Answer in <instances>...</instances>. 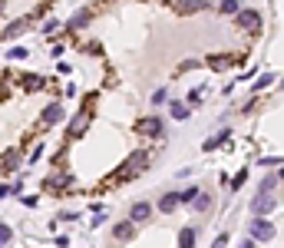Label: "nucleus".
<instances>
[{
  "mask_svg": "<svg viewBox=\"0 0 284 248\" xmlns=\"http://www.w3.org/2000/svg\"><path fill=\"white\" fill-rule=\"evenodd\" d=\"M146 166H149V152H132V156L119 166L116 176H109L106 182H129V179L142 176V172H146Z\"/></svg>",
  "mask_w": 284,
  "mask_h": 248,
  "instance_id": "f257e3e1",
  "label": "nucleus"
},
{
  "mask_svg": "<svg viewBox=\"0 0 284 248\" xmlns=\"http://www.w3.org/2000/svg\"><path fill=\"white\" fill-rule=\"evenodd\" d=\"M274 235H277V228H274V222H271V218L254 215L251 222H248V238H251V241H271Z\"/></svg>",
  "mask_w": 284,
  "mask_h": 248,
  "instance_id": "f03ea898",
  "label": "nucleus"
},
{
  "mask_svg": "<svg viewBox=\"0 0 284 248\" xmlns=\"http://www.w3.org/2000/svg\"><path fill=\"white\" fill-rule=\"evenodd\" d=\"M89 122H93V116H89L86 103H83V109H79L76 116L70 119V126H66V139H70V143H76V139H79V136H83V133L89 129Z\"/></svg>",
  "mask_w": 284,
  "mask_h": 248,
  "instance_id": "7ed1b4c3",
  "label": "nucleus"
},
{
  "mask_svg": "<svg viewBox=\"0 0 284 248\" xmlns=\"http://www.w3.org/2000/svg\"><path fill=\"white\" fill-rule=\"evenodd\" d=\"M169 10H175V14H182V17H192V14H202V10H208L212 4L208 0H162Z\"/></svg>",
  "mask_w": 284,
  "mask_h": 248,
  "instance_id": "20e7f679",
  "label": "nucleus"
},
{
  "mask_svg": "<svg viewBox=\"0 0 284 248\" xmlns=\"http://www.w3.org/2000/svg\"><path fill=\"white\" fill-rule=\"evenodd\" d=\"M235 20H238V27H241L248 37H258V33H261V14H258V10H248V7L238 10Z\"/></svg>",
  "mask_w": 284,
  "mask_h": 248,
  "instance_id": "39448f33",
  "label": "nucleus"
},
{
  "mask_svg": "<svg viewBox=\"0 0 284 248\" xmlns=\"http://www.w3.org/2000/svg\"><path fill=\"white\" fill-rule=\"evenodd\" d=\"M135 133H139V136H149V139H159L166 133V122H162V116H142V119L135 122Z\"/></svg>",
  "mask_w": 284,
  "mask_h": 248,
  "instance_id": "423d86ee",
  "label": "nucleus"
},
{
  "mask_svg": "<svg viewBox=\"0 0 284 248\" xmlns=\"http://www.w3.org/2000/svg\"><path fill=\"white\" fill-rule=\"evenodd\" d=\"M274 208H277V195L274 192H258L251 199V212H254V215H261V218H268Z\"/></svg>",
  "mask_w": 284,
  "mask_h": 248,
  "instance_id": "0eeeda50",
  "label": "nucleus"
},
{
  "mask_svg": "<svg viewBox=\"0 0 284 248\" xmlns=\"http://www.w3.org/2000/svg\"><path fill=\"white\" fill-rule=\"evenodd\" d=\"M30 27H33V17H17V20H10V24L0 30V37H4V40H14V37L27 33Z\"/></svg>",
  "mask_w": 284,
  "mask_h": 248,
  "instance_id": "6e6552de",
  "label": "nucleus"
},
{
  "mask_svg": "<svg viewBox=\"0 0 284 248\" xmlns=\"http://www.w3.org/2000/svg\"><path fill=\"white\" fill-rule=\"evenodd\" d=\"M70 185H73L70 172H53V176H47L43 189H47V192H63V189H70Z\"/></svg>",
  "mask_w": 284,
  "mask_h": 248,
  "instance_id": "1a4fd4ad",
  "label": "nucleus"
},
{
  "mask_svg": "<svg viewBox=\"0 0 284 248\" xmlns=\"http://www.w3.org/2000/svg\"><path fill=\"white\" fill-rule=\"evenodd\" d=\"M17 83H20L27 93H40V89H47V80H43L40 73H24V76H17Z\"/></svg>",
  "mask_w": 284,
  "mask_h": 248,
  "instance_id": "9d476101",
  "label": "nucleus"
},
{
  "mask_svg": "<svg viewBox=\"0 0 284 248\" xmlns=\"http://www.w3.org/2000/svg\"><path fill=\"white\" fill-rule=\"evenodd\" d=\"M63 116H66V112H63V103H50L47 106V109H43V119H40V126H56V122H60V119H63Z\"/></svg>",
  "mask_w": 284,
  "mask_h": 248,
  "instance_id": "9b49d317",
  "label": "nucleus"
},
{
  "mask_svg": "<svg viewBox=\"0 0 284 248\" xmlns=\"http://www.w3.org/2000/svg\"><path fill=\"white\" fill-rule=\"evenodd\" d=\"M205 63L212 66V70H228V66H235V63H238V56H231V53H212Z\"/></svg>",
  "mask_w": 284,
  "mask_h": 248,
  "instance_id": "f8f14e48",
  "label": "nucleus"
},
{
  "mask_svg": "<svg viewBox=\"0 0 284 248\" xmlns=\"http://www.w3.org/2000/svg\"><path fill=\"white\" fill-rule=\"evenodd\" d=\"M149 215H152V205H149V202H135V205L129 208V222H132V225L146 222Z\"/></svg>",
  "mask_w": 284,
  "mask_h": 248,
  "instance_id": "ddd939ff",
  "label": "nucleus"
},
{
  "mask_svg": "<svg viewBox=\"0 0 284 248\" xmlns=\"http://www.w3.org/2000/svg\"><path fill=\"white\" fill-rule=\"evenodd\" d=\"M20 162H24V156H20L17 149H10L7 156L0 159V172H17V166H20Z\"/></svg>",
  "mask_w": 284,
  "mask_h": 248,
  "instance_id": "4468645a",
  "label": "nucleus"
},
{
  "mask_svg": "<svg viewBox=\"0 0 284 248\" xmlns=\"http://www.w3.org/2000/svg\"><path fill=\"white\" fill-rule=\"evenodd\" d=\"M179 208V192H166L162 199H159V212L162 215H169V212H175Z\"/></svg>",
  "mask_w": 284,
  "mask_h": 248,
  "instance_id": "2eb2a0df",
  "label": "nucleus"
},
{
  "mask_svg": "<svg viewBox=\"0 0 284 248\" xmlns=\"http://www.w3.org/2000/svg\"><path fill=\"white\" fill-rule=\"evenodd\" d=\"M135 235V225L132 222H119L116 228H112V238H119V241H129Z\"/></svg>",
  "mask_w": 284,
  "mask_h": 248,
  "instance_id": "dca6fc26",
  "label": "nucleus"
},
{
  "mask_svg": "<svg viewBox=\"0 0 284 248\" xmlns=\"http://www.w3.org/2000/svg\"><path fill=\"white\" fill-rule=\"evenodd\" d=\"M225 139H228V129H221L218 136H208L205 143H202V149H205V152H212V149H218V146L225 143Z\"/></svg>",
  "mask_w": 284,
  "mask_h": 248,
  "instance_id": "f3484780",
  "label": "nucleus"
},
{
  "mask_svg": "<svg viewBox=\"0 0 284 248\" xmlns=\"http://www.w3.org/2000/svg\"><path fill=\"white\" fill-rule=\"evenodd\" d=\"M189 205H195V212H208V208H212V195H208V192H198Z\"/></svg>",
  "mask_w": 284,
  "mask_h": 248,
  "instance_id": "a211bd4d",
  "label": "nucleus"
},
{
  "mask_svg": "<svg viewBox=\"0 0 284 248\" xmlns=\"http://www.w3.org/2000/svg\"><path fill=\"white\" fill-rule=\"evenodd\" d=\"M86 24H89V14H86V10H79L76 17H70V24H66V30H83Z\"/></svg>",
  "mask_w": 284,
  "mask_h": 248,
  "instance_id": "6ab92c4d",
  "label": "nucleus"
},
{
  "mask_svg": "<svg viewBox=\"0 0 284 248\" xmlns=\"http://www.w3.org/2000/svg\"><path fill=\"white\" fill-rule=\"evenodd\" d=\"M179 248H195V228H182L179 232Z\"/></svg>",
  "mask_w": 284,
  "mask_h": 248,
  "instance_id": "aec40b11",
  "label": "nucleus"
},
{
  "mask_svg": "<svg viewBox=\"0 0 284 248\" xmlns=\"http://www.w3.org/2000/svg\"><path fill=\"white\" fill-rule=\"evenodd\" d=\"M169 116H172V119H189V106L185 103H169Z\"/></svg>",
  "mask_w": 284,
  "mask_h": 248,
  "instance_id": "412c9836",
  "label": "nucleus"
},
{
  "mask_svg": "<svg viewBox=\"0 0 284 248\" xmlns=\"http://www.w3.org/2000/svg\"><path fill=\"white\" fill-rule=\"evenodd\" d=\"M277 182H281V176H277V172L264 176V179H261V192H277Z\"/></svg>",
  "mask_w": 284,
  "mask_h": 248,
  "instance_id": "4be33fe9",
  "label": "nucleus"
},
{
  "mask_svg": "<svg viewBox=\"0 0 284 248\" xmlns=\"http://www.w3.org/2000/svg\"><path fill=\"white\" fill-rule=\"evenodd\" d=\"M271 83H274V73H261V76H258V80H254V93H261V89H268L271 86Z\"/></svg>",
  "mask_w": 284,
  "mask_h": 248,
  "instance_id": "5701e85b",
  "label": "nucleus"
},
{
  "mask_svg": "<svg viewBox=\"0 0 284 248\" xmlns=\"http://www.w3.org/2000/svg\"><path fill=\"white\" fill-rule=\"evenodd\" d=\"M238 10H241V4H238V0H221V4H218V14H228V17H235Z\"/></svg>",
  "mask_w": 284,
  "mask_h": 248,
  "instance_id": "b1692460",
  "label": "nucleus"
},
{
  "mask_svg": "<svg viewBox=\"0 0 284 248\" xmlns=\"http://www.w3.org/2000/svg\"><path fill=\"white\" fill-rule=\"evenodd\" d=\"M245 182H248V169H241V172H238V176L231 179V189H235V192H238V189H241V185H245Z\"/></svg>",
  "mask_w": 284,
  "mask_h": 248,
  "instance_id": "393cba45",
  "label": "nucleus"
},
{
  "mask_svg": "<svg viewBox=\"0 0 284 248\" xmlns=\"http://www.w3.org/2000/svg\"><path fill=\"white\" fill-rule=\"evenodd\" d=\"M202 103V93L198 89H189V96H185V106H198Z\"/></svg>",
  "mask_w": 284,
  "mask_h": 248,
  "instance_id": "a878e982",
  "label": "nucleus"
},
{
  "mask_svg": "<svg viewBox=\"0 0 284 248\" xmlns=\"http://www.w3.org/2000/svg\"><path fill=\"white\" fill-rule=\"evenodd\" d=\"M10 60H27V47H10Z\"/></svg>",
  "mask_w": 284,
  "mask_h": 248,
  "instance_id": "bb28decb",
  "label": "nucleus"
},
{
  "mask_svg": "<svg viewBox=\"0 0 284 248\" xmlns=\"http://www.w3.org/2000/svg\"><path fill=\"white\" fill-rule=\"evenodd\" d=\"M195 195H198V189H195V185H192V189H185V192H179V205H182V202H192Z\"/></svg>",
  "mask_w": 284,
  "mask_h": 248,
  "instance_id": "cd10ccee",
  "label": "nucleus"
},
{
  "mask_svg": "<svg viewBox=\"0 0 284 248\" xmlns=\"http://www.w3.org/2000/svg\"><path fill=\"white\" fill-rule=\"evenodd\" d=\"M166 99H169V89H156V93H152V103L156 106H162Z\"/></svg>",
  "mask_w": 284,
  "mask_h": 248,
  "instance_id": "c85d7f7f",
  "label": "nucleus"
},
{
  "mask_svg": "<svg viewBox=\"0 0 284 248\" xmlns=\"http://www.w3.org/2000/svg\"><path fill=\"white\" fill-rule=\"evenodd\" d=\"M195 66H202V63L195 60V56H192V60H182V63H179V73H185V70H195Z\"/></svg>",
  "mask_w": 284,
  "mask_h": 248,
  "instance_id": "c756f323",
  "label": "nucleus"
},
{
  "mask_svg": "<svg viewBox=\"0 0 284 248\" xmlns=\"http://www.w3.org/2000/svg\"><path fill=\"white\" fill-rule=\"evenodd\" d=\"M60 30V20H56V17H50L47 24H43V33H56Z\"/></svg>",
  "mask_w": 284,
  "mask_h": 248,
  "instance_id": "7c9ffc66",
  "label": "nucleus"
},
{
  "mask_svg": "<svg viewBox=\"0 0 284 248\" xmlns=\"http://www.w3.org/2000/svg\"><path fill=\"white\" fill-rule=\"evenodd\" d=\"M17 189H20V182H14V185H0V199H7V195H14Z\"/></svg>",
  "mask_w": 284,
  "mask_h": 248,
  "instance_id": "2f4dec72",
  "label": "nucleus"
},
{
  "mask_svg": "<svg viewBox=\"0 0 284 248\" xmlns=\"http://www.w3.org/2000/svg\"><path fill=\"white\" fill-rule=\"evenodd\" d=\"M7 241H10V228H7V225H0V248L7 245Z\"/></svg>",
  "mask_w": 284,
  "mask_h": 248,
  "instance_id": "473e14b6",
  "label": "nucleus"
},
{
  "mask_svg": "<svg viewBox=\"0 0 284 248\" xmlns=\"http://www.w3.org/2000/svg\"><path fill=\"white\" fill-rule=\"evenodd\" d=\"M40 156H43V146H33V152H30V162H37Z\"/></svg>",
  "mask_w": 284,
  "mask_h": 248,
  "instance_id": "72a5a7b5",
  "label": "nucleus"
},
{
  "mask_svg": "<svg viewBox=\"0 0 284 248\" xmlns=\"http://www.w3.org/2000/svg\"><path fill=\"white\" fill-rule=\"evenodd\" d=\"M225 245H228V235H218V238H215V245H212V248H225Z\"/></svg>",
  "mask_w": 284,
  "mask_h": 248,
  "instance_id": "f704fd0d",
  "label": "nucleus"
},
{
  "mask_svg": "<svg viewBox=\"0 0 284 248\" xmlns=\"http://www.w3.org/2000/svg\"><path fill=\"white\" fill-rule=\"evenodd\" d=\"M20 202H24L27 208H33V205H37V195H24V199H20Z\"/></svg>",
  "mask_w": 284,
  "mask_h": 248,
  "instance_id": "c9c22d12",
  "label": "nucleus"
},
{
  "mask_svg": "<svg viewBox=\"0 0 284 248\" xmlns=\"http://www.w3.org/2000/svg\"><path fill=\"white\" fill-rule=\"evenodd\" d=\"M241 248H254V241H251V238H248V241H241Z\"/></svg>",
  "mask_w": 284,
  "mask_h": 248,
  "instance_id": "e433bc0d",
  "label": "nucleus"
},
{
  "mask_svg": "<svg viewBox=\"0 0 284 248\" xmlns=\"http://www.w3.org/2000/svg\"><path fill=\"white\" fill-rule=\"evenodd\" d=\"M4 7H7V0H0V10H4Z\"/></svg>",
  "mask_w": 284,
  "mask_h": 248,
  "instance_id": "4c0bfd02",
  "label": "nucleus"
}]
</instances>
